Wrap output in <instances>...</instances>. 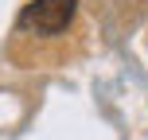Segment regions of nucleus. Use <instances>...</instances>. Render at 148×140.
Listing matches in <instances>:
<instances>
[{
    "instance_id": "obj_1",
    "label": "nucleus",
    "mask_w": 148,
    "mask_h": 140,
    "mask_svg": "<svg viewBox=\"0 0 148 140\" xmlns=\"http://www.w3.org/2000/svg\"><path fill=\"white\" fill-rule=\"evenodd\" d=\"M74 20V0H31L20 16V27H35L39 35H59Z\"/></svg>"
}]
</instances>
